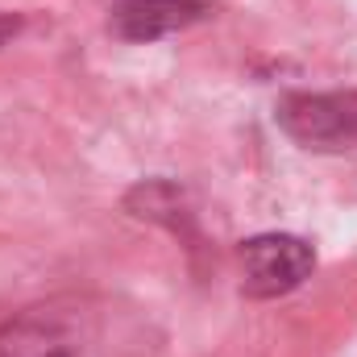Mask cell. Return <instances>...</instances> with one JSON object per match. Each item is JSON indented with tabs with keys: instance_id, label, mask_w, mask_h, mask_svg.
Wrapping results in <instances>:
<instances>
[{
	"instance_id": "cell-1",
	"label": "cell",
	"mask_w": 357,
	"mask_h": 357,
	"mask_svg": "<svg viewBox=\"0 0 357 357\" xmlns=\"http://www.w3.org/2000/svg\"><path fill=\"white\" fill-rule=\"evenodd\" d=\"M150 316L116 295L63 291L0 324V357H150Z\"/></svg>"
},
{
	"instance_id": "cell-2",
	"label": "cell",
	"mask_w": 357,
	"mask_h": 357,
	"mask_svg": "<svg viewBox=\"0 0 357 357\" xmlns=\"http://www.w3.org/2000/svg\"><path fill=\"white\" fill-rule=\"evenodd\" d=\"M278 129L312 154L357 150V88L345 91H287L274 104Z\"/></svg>"
},
{
	"instance_id": "cell-3",
	"label": "cell",
	"mask_w": 357,
	"mask_h": 357,
	"mask_svg": "<svg viewBox=\"0 0 357 357\" xmlns=\"http://www.w3.org/2000/svg\"><path fill=\"white\" fill-rule=\"evenodd\" d=\"M237 258L245 299H282L299 291L316 270V250L295 233H258L241 241Z\"/></svg>"
},
{
	"instance_id": "cell-4",
	"label": "cell",
	"mask_w": 357,
	"mask_h": 357,
	"mask_svg": "<svg viewBox=\"0 0 357 357\" xmlns=\"http://www.w3.org/2000/svg\"><path fill=\"white\" fill-rule=\"evenodd\" d=\"M212 17L216 0H116L108 13V33L129 46H150Z\"/></svg>"
},
{
	"instance_id": "cell-5",
	"label": "cell",
	"mask_w": 357,
	"mask_h": 357,
	"mask_svg": "<svg viewBox=\"0 0 357 357\" xmlns=\"http://www.w3.org/2000/svg\"><path fill=\"white\" fill-rule=\"evenodd\" d=\"M125 208L129 216L137 220H150V225H167L171 233H183V237H195L191 229V216L183 208V191H178L171 178H150V183H137L129 195H125Z\"/></svg>"
},
{
	"instance_id": "cell-6",
	"label": "cell",
	"mask_w": 357,
	"mask_h": 357,
	"mask_svg": "<svg viewBox=\"0 0 357 357\" xmlns=\"http://www.w3.org/2000/svg\"><path fill=\"white\" fill-rule=\"evenodd\" d=\"M21 29H25V17H21V13H4V8H0V50H4Z\"/></svg>"
}]
</instances>
